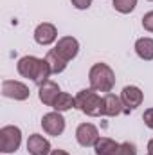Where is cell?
Listing matches in <instances>:
<instances>
[{"mask_svg": "<svg viewBox=\"0 0 153 155\" xmlns=\"http://www.w3.org/2000/svg\"><path fill=\"white\" fill-rule=\"evenodd\" d=\"M50 155H69V153H67L65 150H60V148H58V150H52V152H50Z\"/></svg>", "mask_w": 153, "mask_h": 155, "instance_id": "23", "label": "cell"}, {"mask_svg": "<svg viewBox=\"0 0 153 155\" xmlns=\"http://www.w3.org/2000/svg\"><path fill=\"white\" fill-rule=\"evenodd\" d=\"M22 144V130L15 124H7L0 128V152L15 153Z\"/></svg>", "mask_w": 153, "mask_h": 155, "instance_id": "4", "label": "cell"}, {"mask_svg": "<svg viewBox=\"0 0 153 155\" xmlns=\"http://www.w3.org/2000/svg\"><path fill=\"white\" fill-rule=\"evenodd\" d=\"M112 155H137V146L130 141H124V143H119V146L114 150Z\"/></svg>", "mask_w": 153, "mask_h": 155, "instance_id": "19", "label": "cell"}, {"mask_svg": "<svg viewBox=\"0 0 153 155\" xmlns=\"http://www.w3.org/2000/svg\"><path fill=\"white\" fill-rule=\"evenodd\" d=\"M52 108L56 112H61V114L67 112V110H70V108H76V97L72 94H69V92H61L58 96V99L54 101Z\"/></svg>", "mask_w": 153, "mask_h": 155, "instance_id": "16", "label": "cell"}, {"mask_svg": "<svg viewBox=\"0 0 153 155\" xmlns=\"http://www.w3.org/2000/svg\"><path fill=\"white\" fill-rule=\"evenodd\" d=\"M76 108L90 117L105 116V99L94 88H83L76 94Z\"/></svg>", "mask_w": 153, "mask_h": 155, "instance_id": "2", "label": "cell"}, {"mask_svg": "<svg viewBox=\"0 0 153 155\" xmlns=\"http://www.w3.org/2000/svg\"><path fill=\"white\" fill-rule=\"evenodd\" d=\"M41 128L47 135L50 137H60L65 132V117L61 116V112H49L41 117Z\"/></svg>", "mask_w": 153, "mask_h": 155, "instance_id": "6", "label": "cell"}, {"mask_svg": "<svg viewBox=\"0 0 153 155\" xmlns=\"http://www.w3.org/2000/svg\"><path fill=\"white\" fill-rule=\"evenodd\" d=\"M60 94H61L60 85H58L56 81H52V79L45 81L43 85H40V87H38V97H40V101H41L43 105H47V107H52V105H54V101L58 99V96H60Z\"/></svg>", "mask_w": 153, "mask_h": 155, "instance_id": "11", "label": "cell"}, {"mask_svg": "<svg viewBox=\"0 0 153 155\" xmlns=\"http://www.w3.org/2000/svg\"><path fill=\"white\" fill-rule=\"evenodd\" d=\"M58 40V29L54 24H49V22H43L40 24L38 27L34 29V41L38 45H50Z\"/></svg>", "mask_w": 153, "mask_h": 155, "instance_id": "10", "label": "cell"}, {"mask_svg": "<svg viewBox=\"0 0 153 155\" xmlns=\"http://www.w3.org/2000/svg\"><path fill=\"white\" fill-rule=\"evenodd\" d=\"M54 51H56L63 60L70 61V60H74V58H76L77 52H79V41H77L74 36H63V38L58 40V43H56Z\"/></svg>", "mask_w": 153, "mask_h": 155, "instance_id": "9", "label": "cell"}, {"mask_svg": "<svg viewBox=\"0 0 153 155\" xmlns=\"http://www.w3.org/2000/svg\"><path fill=\"white\" fill-rule=\"evenodd\" d=\"M117 146H119V143H115L114 139H110V137H99V141L96 143L94 150H96V155H112Z\"/></svg>", "mask_w": 153, "mask_h": 155, "instance_id": "17", "label": "cell"}, {"mask_svg": "<svg viewBox=\"0 0 153 155\" xmlns=\"http://www.w3.org/2000/svg\"><path fill=\"white\" fill-rule=\"evenodd\" d=\"M27 152L29 155H50L52 148H50L49 139H45L40 134H33L27 139Z\"/></svg>", "mask_w": 153, "mask_h": 155, "instance_id": "12", "label": "cell"}, {"mask_svg": "<svg viewBox=\"0 0 153 155\" xmlns=\"http://www.w3.org/2000/svg\"><path fill=\"white\" fill-rule=\"evenodd\" d=\"M142 27H144L148 33H153V11H148V13L142 16Z\"/></svg>", "mask_w": 153, "mask_h": 155, "instance_id": "20", "label": "cell"}, {"mask_svg": "<svg viewBox=\"0 0 153 155\" xmlns=\"http://www.w3.org/2000/svg\"><path fill=\"white\" fill-rule=\"evenodd\" d=\"M142 121H144V124H146L148 128H151L153 130V108L144 110V114H142Z\"/></svg>", "mask_w": 153, "mask_h": 155, "instance_id": "21", "label": "cell"}, {"mask_svg": "<svg viewBox=\"0 0 153 155\" xmlns=\"http://www.w3.org/2000/svg\"><path fill=\"white\" fill-rule=\"evenodd\" d=\"M148 2H153V0H148Z\"/></svg>", "mask_w": 153, "mask_h": 155, "instance_id": "25", "label": "cell"}, {"mask_svg": "<svg viewBox=\"0 0 153 155\" xmlns=\"http://www.w3.org/2000/svg\"><path fill=\"white\" fill-rule=\"evenodd\" d=\"M88 81H90V88H94L96 92L108 94L112 92L115 85V72L106 63H94L88 71Z\"/></svg>", "mask_w": 153, "mask_h": 155, "instance_id": "3", "label": "cell"}, {"mask_svg": "<svg viewBox=\"0 0 153 155\" xmlns=\"http://www.w3.org/2000/svg\"><path fill=\"white\" fill-rule=\"evenodd\" d=\"M148 153L153 155V139L151 141H148Z\"/></svg>", "mask_w": 153, "mask_h": 155, "instance_id": "24", "label": "cell"}, {"mask_svg": "<svg viewBox=\"0 0 153 155\" xmlns=\"http://www.w3.org/2000/svg\"><path fill=\"white\" fill-rule=\"evenodd\" d=\"M2 96L15 99V101H25L29 99L31 92L29 87L22 81H15V79H4L2 81Z\"/></svg>", "mask_w": 153, "mask_h": 155, "instance_id": "5", "label": "cell"}, {"mask_svg": "<svg viewBox=\"0 0 153 155\" xmlns=\"http://www.w3.org/2000/svg\"><path fill=\"white\" fill-rule=\"evenodd\" d=\"M135 52L141 60L144 61H151L153 60V38H139L135 41Z\"/></svg>", "mask_w": 153, "mask_h": 155, "instance_id": "14", "label": "cell"}, {"mask_svg": "<svg viewBox=\"0 0 153 155\" xmlns=\"http://www.w3.org/2000/svg\"><path fill=\"white\" fill-rule=\"evenodd\" d=\"M70 2H72V5L76 9H81V11H85V9H88L92 5V0H70Z\"/></svg>", "mask_w": 153, "mask_h": 155, "instance_id": "22", "label": "cell"}, {"mask_svg": "<svg viewBox=\"0 0 153 155\" xmlns=\"http://www.w3.org/2000/svg\"><path fill=\"white\" fill-rule=\"evenodd\" d=\"M16 71L22 78L33 79L36 85H43L50 78V67L45 58H36V56H24L16 63Z\"/></svg>", "mask_w": 153, "mask_h": 155, "instance_id": "1", "label": "cell"}, {"mask_svg": "<svg viewBox=\"0 0 153 155\" xmlns=\"http://www.w3.org/2000/svg\"><path fill=\"white\" fill-rule=\"evenodd\" d=\"M103 99H105V116L106 117H115L124 112L121 96H115L112 92H108V94L103 96Z\"/></svg>", "mask_w": 153, "mask_h": 155, "instance_id": "13", "label": "cell"}, {"mask_svg": "<svg viewBox=\"0 0 153 155\" xmlns=\"http://www.w3.org/2000/svg\"><path fill=\"white\" fill-rule=\"evenodd\" d=\"M148 155H150V153H148Z\"/></svg>", "mask_w": 153, "mask_h": 155, "instance_id": "26", "label": "cell"}, {"mask_svg": "<svg viewBox=\"0 0 153 155\" xmlns=\"http://www.w3.org/2000/svg\"><path fill=\"white\" fill-rule=\"evenodd\" d=\"M121 101H122V107H124V112L122 114H130L132 110H135L137 107L142 105L144 101V94L139 87L135 85H126L121 92Z\"/></svg>", "mask_w": 153, "mask_h": 155, "instance_id": "7", "label": "cell"}, {"mask_svg": "<svg viewBox=\"0 0 153 155\" xmlns=\"http://www.w3.org/2000/svg\"><path fill=\"white\" fill-rule=\"evenodd\" d=\"M76 141L79 146L83 148H90L96 146V143L99 141V130L96 124L92 123H81L76 128Z\"/></svg>", "mask_w": 153, "mask_h": 155, "instance_id": "8", "label": "cell"}, {"mask_svg": "<svg viewBox=\"0 0 153 155\" xmlns=\"http://www.w3.org/2000/svg\"><path fill=\"white\" fill-rule=\"evenodd\" d=\"M45 60H47V63H49V67H50V72H52V74H61V72L67 69V65H69V61H67V60H63V58H61L54 49H50V51L47 52Z\"/></svg>", "mask_w": 153, "mask_h": 155, "instance_id": "15", "label": "cell"}, {"mask_svg": "<svg viewBox=\"0 0 153 155\" xmlns=\"http://www.w3.org/2000/svg\"><path fill=\"white\" fill-rule=\"evenodd\" d=\"M112 5H114V9L117 13L128 15V13H132V11L135 9L137 0H112Z\"/></svg>", "mask_w": 153, "mask_h": 155, "instance_id": "18", "label": "cell"}]
</instances>
